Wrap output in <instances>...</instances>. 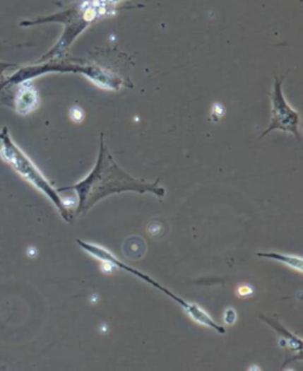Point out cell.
<instances>
[{"mask_svg":"<svg viewBox=\"0 0 303 371\" xmlns=\"http://www.w3.org/2000/svg\"><path fill=\"white\" fill-rule=\"evenodd\" d=\"M76 243L80 246L81 249L84 250V252L89 254V255L95 257V259H97L100 261L105 262L106 265L112 266V267H115V269H124L126 272L131 273V274L136 276V278H139L140 280H143L145 283H150L155 290H160L161 293L167 295L172 300H174L178 305L182 306V307L186 311L187 314H189L194 322H197L198 324L204 325V326L206 327H210V329L215 330V332H218L220 335H224V334L227 332L225 329H224L222 325H220V324L215 323V320L212 319L211 317L208 316V313L205 312L201 306L187 302L186 300L180 298L179 295L173 293L172 290L165 288L164 286H161L160 283L152 279V276H148L146 273L140 272L138 269H134L133 267H131V266L126 265V264L120 261L115 255L110 253L109 250L106 249V248L97 246V245H94V243L85 242V241H82V240H77Z\"/></svg>","mask_w":303,"mask_h":371,"instance_id":"cell-5","label":"cell"},{"mask_svg":"<svg viewBox=\"0 0 303 371\" xmlns=\"http://www.w3.org/2000/svg\"><path fill=\"white\" fill-rule=\"evenodd\" d=\"M261 319L264 320L269 326L273 327L275 331H278L280 336L282 337V341H285V346H289L292 350H296L297 353L301 355L302 351V342L297 336L294 335L292 332H289L285 327L282 326L281 324L278 323V320L274 318H269V317H264L263 314L259 316Z\"/></svg>","mask_w":303,"mask_h":371,"instance_id":"cell-9","label":"cell"},{"mask_svg":"<svg viewBox=\"0 0 303 371\" xmlns=\"http://www.w3.org/2000/svg\"><path fill=\"white\" fill-rule=\"evenodd\" d=\"M82 73L97 87L106 90H120L126 87L122 78L110 70L103 69L96 64L82 63L77 59H49L42 61L32 66H18L15 73L8 75L6 82L8 86H16L25 81H32L47 73Z\"/></svg>","mask_w":303,"mask_h":371,"instance_id":"cell-3","label":"cell"},{"mask_svg":"<svg viewBox=\"0 0 303 371\" xmlns=\"http://www.w3.org/2000/svg\"><path fill=\"white\" fill-rule=\"evenodd\" d=\"M0 158L6 163L23 179L31 184L33 188L49 199L59 210L63 220L71 223L73 220V209L59 196L57 189L54 188L44 175L35 165V163L24 153L22 148L12 140L8 129L5 126L0 129Z\"/></svg>","mask_w":303,"mask_h":371,"instance_id":"cell-4","label":"cell"},{"mask_svg":"<svg viewBox=\"0 0 303 371\" xmlns=\"http://www.w3.org/2000/svg\"><path fill=\"white\" fill-rule=\"evenodd\" d=\"M124 1L126 0H75L73 3L54 15L23 20L19 25L28 28L47 23L62 24L64 28L62 36L55 47L42 56L38 62L63 59L73 42L76 41L84 30L88 29L89 26L102 18L115 15L117 10H120V5Z\"/></svg>","mask_w":303,"mask_h":371,"instance_id":"cell-2","label":"cell"},{"mask_svg":"<svg viewBox=\"0 0 303 371\" xmlns=\"http://www.w3.org/2000/svg\"><path fill=\"white\" fill-rule=\"evenodd\" d=\"M73 190L77 195V206L73 211V217L88 213L89 210L112 195L122 192H136L140 195L152 194L158 199H164L165 189L159 184V179L150 183L143 179H138L131 176L124 169L117 165L115 159L107 148L105 134L101 133L100 138V151L97 160L88 176L70 187L57 189V192Z\"/></svg>","mask_w":303,"mask_h":371,"instance_id":"cell-1","label":"cell"},{"mask_svg":"<svg viewBox=\"0 0 303 371\" xmlns=\"http://www.w3.org/2000/svg\"><path fill=\"white\" fill-rule=\"evenodd\" d=\"M70 118H71V120H73V122H76V124L83 122V110L78 106L71 107V110H70Z\"/></svg>","mask_w":303,"mask_h":371,"instance_id":"cell-11","label":"cell"},{"mask_svg":"<svg viewBox=\"0 0 303 371\" xmlns=\"http://www.w3.org/2000/svg\"><path fill=\"white\" fill-rule=\"evenodd\" d=\"M18 64L0 61V106L12 107V96H13V86H8L6 82V71L10 69H17Z\"/></svg>","mask_w":303,"mask_h":371,"instance_id":"cell-8","label":"cell"},{"mask_svg":"<svg viewBox=\"0 0 303 371\" xmlns=\"http://www.w3.org/2000/svg\"><path fill=\"white\" fill-rule=\"evenodd\" d=\"M257 257H266V259H271L275 261L281 262L283 265L287 266L289 269H294L296 272L302 273V259L301 257H295V255H285V254L274 253H257Z\"/></svg>","mask_w":303,"mask_h":371,"instance_id":"cell-10","label":"cell"},{"mask_svg":"<svg viewBox=\"0 0 303 371\" xmlns=\"http://www.w3.org/2000/svg\"><path fill=\"white\" fill-rule=\"evenodd\" d=\"M236 319H237V314H236L234 310H227V312H225V317H224V322L229 324V325H232L236 322Z\"/></svg>","mask_w":303,"mask_h":371,"instance_id":"cell-12","label":"cell"},{"mask_svg":"<svg viewBox=\"0 0 303 371\" xmlns=\"http://www.w3.org/2000/svg\"><path fill=\"white\" fill-rule=\"evenodd\" d=\"M40 106V94L32 81H25L13 86L12 110L22 117L29 115Z\"/></svg>","mask_w":303,"mask_h":371,"instance_id":"cell-7","label":"cell"},{"mask_svg":"<svg viewBox=\"0 0 303 371\" xmlns=\"http://www.w3.org/2000/svg\"><path fill=\"white\" fill-rule=\"evenodd\" d=\"M288 73L282 75L281 78H275L274 86L271 94V124L268 129L262 133L261 138L267 136L273 131L288 132L295 136L301 143V131H299V114L285 100L283 94V82Z\"/></svg>","mask_w":303,"mask_h":371,"instance_id":"cell-6","label":"cell"}]
</instances>
